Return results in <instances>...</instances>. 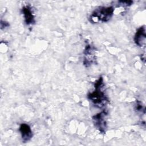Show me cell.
Masks as SVG:
<instances>
[{"mask_svg": "<svg viewBox=\"0 0 146 146\" xmlns=\"http://www.w3.org/2000/svg\"><path fill=\"white\" fill-rule=\"evenodd\" d=\"M113 10L112 7H101L99 9L96 10L91 16L92 19H96L101 21H107L110 19L113 14Z\"/></svg>", "mask_w": 146, "mask_h": 146, "instance_id": "6da1fadb", "label": "cell"}, {"mask_svg": "<svg viewBox=\"0 0 146 146\" xmlns=\"http://www.w3.org/2000/svg\"><path fill=\"white\" fill-rule=\"evenodd\" d=\"M95 88H96V90L91 94L89 96L90 99L95 104L101 106L103 104V102H106V97L104 93L101 91V90H100V88H98V85Z\"/></svg>", "mask_w": 146, "mask_h": 146, "instance_id": "7a4b0ae2", "label": "cell"}, {"mask_svg": "<svg viewBox=\"0 0 146 146\" xmlns=\"http://www.w3.org/2000/svg\"><path fill=\"white\" fill-rule=\"evenodd\" d=\"M20 131L21 132L22 138L24 140L28 141L31 137V131L28 125L25 124H22L20 127Z\"/></svg>", "mask_w": 146, "mask_h": 146, "instance_id": "3957f363", "label": "cell"}, {"mask_svg": "<svg viewBox=\"0 0 146 146\" xmlns=\"http://www.w3.org/2000/svg\"><path fill=\"white\" fill-rule=\"evenodd\" d=\"M145 35L144 29L141 27L140 29H139L135 36V42L136 44L139 46L143 45V44L145 43Z\"/></svg>", "mask_w": 146, "mask_h": 146, "instance_id": "277c9868", "label": "cell"}, {"mask_svg": "<svg viewBox=\"0 0 146 146\" xmlns=\"http://www.w3.org/2000/svg\"><path fill=\"white\" fill-rule=\"evenodd\" d=\"M23 12L26 23L27 24L32 23L34 21V17L30 9L27 6L25 7L23 9Z\"/></svg>", "mask_w": 146, "mask_h": 146, "instance_id": "5b68a950", "label": "cell"}, {"mask_svg": "<svg viewBox=\"0 0 146 146\" xmlns=\"http://www.w3.org/2000/svg\"><path fill=\"white\" fill-rule=\"evenodd\" d=\"M105 116V113H101L95 116V123L97 126L99 127L100 129L102 130V128H105V121L104 120V117Z\"/></svg>", "mask_w": 146, "mask_h": 146, "instance_id": "8992f818", "label": "cell"}]
</instances>
